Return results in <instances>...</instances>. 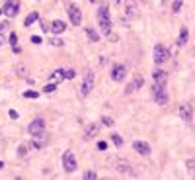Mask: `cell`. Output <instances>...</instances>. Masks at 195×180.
<instances>
[{
  "mask_svg": "<svg viewBox=\"0 0 195 180\" xmlns=\"http://www.w3.org/2000/svg\"><path fill=\"white\" fill-rule=\"evenodd\" d=\"M152 98L158 106H164L168 104V92H166V86H160V84H154L152 86Z\"/></svg>",
  "mask_w": 195,
  "mask_h": 180,
  "instance_id": "obj_1",
  "label": "cell"
},
{
  "mask_svg": "<svg viewBox=\"0 0 195 180\" xmlns=\"http://www.w3.org/2000/svg\"><path fill=\"white\" fill-rule=\"evenodd\" d=\"M168 59H170V51L162 45V43H158V45L154 47V63L156 65H164Z\"/></svg>",
  "mask_w": 195,
  "mask_h": 180,
  "instance_id": "obj_2",
  "label": "cell"
},
{
  "mask_svg": "<svg viewBox=\"0 0 195 180\" xmlns=\"http://www.w3.org/2000/svg\"><path fill=\"white\" fill-rule=\"evenodd\" d=\"M2 12L6 14V16H18V12H20V0H6L4 6H2Z\"/></svg>",
  "mask_w": 195,
  "mask_h": 180,
  "instance_id": "obj_3",
  "label": "cell"
},
{
  "mask_svg": "<svg viewBox=\"0 0 195 180\" xmlns=\"http://www.w3.org/2000/svg\"><path fill=\"white\" fill-rule=\"evenodd\" d=\"M63 167L67 172L76 170V159H74V153H72V151H67V153L63 155Z\"/></svg>",
  "mask_w": 195,
  "mask_h": 180,
  "instance_id": "obj_4",
  "label": "cell"
},
{
  "mask_svg": "<svg viewBox=\"0 0 195 180\" xmlns=\"http://www.w3.org/2000/svg\"><path fill=\"white\" fill-rule=\"evenodd\" d=\"M92 88H94V73H92V71H88V73L84 75V82H82L80 94H82V96H86Z\"/></svg>",
  "mask_w": 195,
  "mask_h": 180,
  "instance_id": "obj_5",
  "label": "cell"
},
{
  "mask_svg": "<svg viewBox=\"0 0 195 180\" xmlns=\"http://www.w3.org/2000/svg\"><path fill=\"white\" fill-rule=\"evenodd\" d=\"M43 129H45V121L37 118V119H33L31 124H30L27 131H30V135H33V137H35V135H41L43 133Z\"/></svg>",
  "mask_w": 195,
  "mask_h": 180,
  "instance_id": "obj_6",
  "label": "cell"
},
{
  "mask_svg": "<svg viewBox=\"0 0 195 180\" xmlns=\"http://www.w3.org/2000/svg\"><path fill=\"white\" fill-rule=\"evenodd\" d=\"M142 82H144L142 75H135V76H133V80H131V84H127V88H125V94H133L135 90H139L141 86H142Z\"/></svg>",
  "mask_w": 195,
  "mask_h": 180,
  "instance_id": "obj_7",
  "label": "cell"
},
{
  "mask_svg": "<svg viewBox=\"0 0 195 180\" xmlns=\"http://www.w3.org/2000/svg\"><path fill=\"white\" fill-rule=\"evenodd\" d=\"M68 18H70V22L74 26H80L82 24V10L76 8V6H70L68 8Z\"/></svg>",
  "mask_w": 195,
  "mask_h": 180,
  "instance_id": "obj_8",
  "label": "cell"
},
{
  "mask_svg": "<svg viewBox=\"0 0 195 180\" xmlns=\"http://www.w3.org/2000/svg\"><path fill=\"white\" fill-rule=\"evenodd\" d=\"M125 73H127L125 65H115V67L111 69V78H113L115 82H121L125 78Z\"/></svg>",
  "mask_w": 195,
  "mask_h": 180,
  "instance_id": "obj_9",
  "label": "cell"
},
{
  "mask_svg": "<svg viewBox=\"0 0 195 180\" xmlns=\"http://www.w3.org/2000/svg\"><path fill=\"white\" fill-rule=\"evenodd\" d=\"M191 116H193L191 104H182V106H179V118H182L183 121H187V124H189V121H191Z\"/></svg>",
  "mask_w": 195,
  "mask_h": 180,
  "instance_id": "obj_10",
  "label": "cell"
},
{
  "mask_svg": "<svg viewBox=\"0 0 195 180\" xmlns=\"http://www.w3.org/2000/svg\"><path fill=\"white\" fill-rule=\"evenodd\" d=\"M133 149L139 155H142V157H148L150 155V145H148V143H144V141H135L133 143Z\"/></svg>",
  "mask_w": 195,
  "mask_h": 180,
  "instance_id": "obj_11",
  "label": "cell"
},
{
  "mask_svg": "<svg viewBox=\"0 0 195 180\" xmlns=\"http://www.w3.org/2000/svg\"><path fill=\"white\" fill-rule=\"evenodd\" d=\"M152 78H154V84H160V86H166V82H168V75L160 69H156L152 73Z\"/></svg>",
  "mask_w": 195,
  "mask_h": 180,
  "instance_id": "obj_12",
  "label": "cell"
},
{
  "mask_svg": "<svg viewBox=\"0 0 195 180\" xmlns=\"http://www.w3.org/2000/svg\"><path fill=\"white\" fill-rule=\"evenodd\" d=\"M100 22H111L109 20V10H107V6L102 4L100 6V10H98V24Z\"/></svg>",
  "mask_w": 195,
  "mask_h": 180,
  "instance_id": "obj_13",
  "label": "cell"
},
{
  "mask_svg": "<svg viewBox=\"0 0 195 180\" xmlns=\"http://www.w3.org/2000/svg\"><path fill=\"white\" fill-rule=\"evenodd\" d=\"M64 30H67V24H64L63 20H55V22H51V32H55V33H63Z\"/></svg>",
  "mask_w": 195,
  "mask_h": 180,
  "instance_id": "obj_14",
  "label": "cell"
},
{
  "mask_svg": "<svg viewBox=\"0 0 195 180\" xmlns=\"http://www.w3.org/2000/svg\"><path fill=\"white\" fill-rule=\"evenodd\" d=\"M187 37H189V32H187V27H182V32H179V37H178V45L182 47L187 43Z\"/></svg>",
  "mask_w": 195,
  "mask_h": 180,
  "instance_id": "obj_15",
  "label": "cell"
},
{
  "mask_svg": "<svg viewBox=\"0 0 195 180\" xmlns=\"http://www.w3.org/2000/svg\"><path fill=\"white\" fill-rule=\"evenodd\" d=\"M96 133H98V125H96V124H90V125H86V131H84L86 139L94 137V135H96Z\"/></svg>",
  "mask_w": 195,
  "mask_h": 180,
  "instance_id": "obj_16",
  "label": "cell"
},
{
  "mask_svg": "<svg viewBox=\"0 0 195 180\" xmlns=\"http://www.w3.org/2000/svg\"><path fill=\"white\" fill-rule=\"evenodd\" d=\"M129 168H131V167H129V163H117V172H123V174H135V172H131V170H129Z\"/></svg>",
  "mask_w": 195,
  "mask_h": 180,
  "instance_id": "obj_17",
  "label": "cell"
},
{
  "mask_svg": "<svg viewBox=\"0 0 195 180\" xmlns=\"http://www.w3.org/2000/svg\"><path fill=\"white\" fill-rule=\"evenodd\" d=\"M47 145V139L43 137V133L41 135H35V141H33V147H37V149H41V147H45Z\"/></svg>",
  "mask_w": 195,
  "mask_h": 180,
  "instance_id": "obj_18",
  "label": "cell"
},
{
  "mask_svg": "<svg viewBox=\"0 0 195 180\" xmlns=\"http://www.w3.org/2000/svg\"><path fill=\"white\" fill-rule=\"evenodd\" d=\"M37 18H39V14H37V12H31L30 16H27V18L24 20V26H26V27H30V26H31V24H33V22L37 20Z\"/></svg>",
  "mask_w": 195,
  "mask_h": 180,
  "instance_id": "obj_19",
  "label": "cell"
},
{
  "mask_svg": "<svg viewBox=\"0 0 195 180\" xmlns=\"http://www.w3.org/2000/svg\"><path fill=\"white\" fill-rule=\"evenodd\" d=\"M63 78H64V71H55V73L51 75V82H61L63 80Z\"/></svg>",
  "mask_w": 195,
  "mask_h": 180,
  "instance_id": "obj_20",
  "label": "cell"
},
{
  "mask_svg": "<svg viewBox=\"0 0 195 180\" xmlns=\"http://www.w3.org/2000/svg\"><path fill=\"white\" fill-rule=\"evenodd\" d=\"M86 35H88L92 41H98L100 39V35H98V32L94 30V27H86Z\"/></svg>",
  "mask_w": 195,
  "mask_h": 180,
  "instance_id": "obj_21",
  "label": "cell"
},
{
  "mask_svg": "<svg viewBox=\"0 0 195 180\" xmlns=\"http://www.w3.org/2000/svg\"><path fill=\"white\" fill-rule=\"evenodd\" d=\"M185 167H187V172H189V176L195 178V161H187V163H185Z\"/></svg>",
  "mask_w": 195,
  "mask_h": 180,
  "instance_id": "obj_22",
  "label": "cell"
},
{
  "mask_svg": "<svg viewBox=\"0 0 195 180\" xmlns=\"http://www.w3.org/2000/svg\"><path fill=\"white\" fill-rule=\"evenodd\" d=\"M39 96V92H35V90H26L24 92V98H31V100H35Z\"/></svg>",
  "mask_w": 195,
  "mask_h": 180,
  "instance_id": "obj_23",
  "label": "cell"
},
{
  "mask_svg": "<svg viewBox=\"0 0 195 180\" xmlns=\"http://www.w3.org/2000/svg\"><path fill=\"white\" fill-rule=\"evenodd\" d=\"M27 151H30V145H26V143H24V145H20L18 155H20V157H26V155H27Z\"/></svg>",
  "mask_w": 195,
  "mask_h": 180,
  "instance_id": "obj_24",
  "label": "cell"
},
{
  "mask_svg": "<svg viewBox=\"0 0 195 180\" xmlns=\"http://www.w3.org/2000/svg\"><path fill=\"white\" fill-rule=\"evenodd\" d=\"M39 26H41L43 32H51V24H49L47 20H39Z\"/></svg>",
  "mask_w": 195,
  "mask_h": 180,
  "instance_id": "obj_25",
  "label": "cell"
},
{
  "mask_svg": "<svg viewBox=\"0 0 195 180\" xmlns=\"http://www.w3.org/2000/svg\"><path fill=\"white\" fill-rule=\"evenodd\" d=\"M76 76V73H74V69H67L64 71V78H67V80H72V78Z\"/></svg>",
  "mask_w": 195,
  "mask_h": 180,
  "instance_id": "obj_26",
  "label": "cell"
},
{
  "mask_svg": "<svg viewBox=\"0 0 195 180\" xmlns=\"http://www.w3.org/2000/svg\"><path fill=\"white\" fill-rule=\"evenodd\" d=\"M182 4H183V0H174V4H172V12H179Z\"/></svg>",
  "mask_w": 195,
  "mask_h": 180,
  "instance_id": "obj_27",
  "label": "cell"
},
{
  "mask_svg": "<svg viewBox=\"0 0 195 180\" xmlns=\"http://www.w3.org/2000/svg\"><path fill=\"white\" fill-rule=\"evenodd\" d=\"M57 90V86H55V82H51V84H47V86H43V92H47V94H51V92H55Z\"/></svg>",
  "mask_w": 195,
  "mask_h": 180,
  "instance_id": "obj_28",
  "label": "cell"
},
{
  "mask_svg": "<svg viewBox=\"0 0 195 180\" xmlns=\"http://www.w3.org/2000/svg\"><path fill=\"white\" fill-rule=\"evenodd\" d=\"M111 139H113V143H115L117 147L123 145V137H121V135H111Z\"/></svg>",
  "mask_w": 195,
  "mask_h": 180,
  "instance_id": "obj_29",
  "label": "cell"
},
{
  "mask_svg": "<svg viewBox=\"0 0 195 180\" xmlns=\"http://www.w3.org/2000/svg\"><path fill=\"white\" fill-rule=\"evenodd\" d=\"M49 43H51V45H55V47H63V45H64L59 37H51V41H49Z\"/></svg>",
  "mask_w": 195,
  "mask_h": 180,
  "instance_id": "obj_30",
  "label": "cell"
},
{
  "mask_svg": "<svg viewBox=\"0 0 195 180\" xmlns=\"http://www.w3.org/2000/svg\"><path fill=\"white\" fill-rule=\"evenodd\" d=\"M96 176H98V174H96V172H94V170H88V172H86V174H84V178H86V180H94Z\"/></svg>",
  "mask_w": 195,
  "mask_h": 180,
  "instance_id": "obj_31",
  "label": "cell"
},
{
  "mask_svg": "<svg viewBox=\"0 0 195 180\" xmlns=\"http://www.w3.org/2000/svg\"><path fill=\"white\" fill-rule=\"evenodd\" d=\"M102 124H104L105 127H111V125H113V119H111V118H104V119H102Z\"/></svg>",
  "mask_w": 195,
  "mask_h": 180,
  "instance_id": "obj_32",
  "label": "cell"
},
{
  "mask_svg": "<svg viewBox=\"0 0 195 180\" xmlns=\"http://www.w3.org/2000/svg\"><path fill=\"white\" fill-rule=\"evenodd\" d=\"M98 149L100 151H107V141H98Z\"/></svg>",
  "mask_w": 195,
  "mask_h": 180,
  "instance_id": "obj_33",
  "label": "cell"
},
{
  "mask_svg": "<svg viewBox=\"0 0 195 180\" xmlns=\"http://www.w3.org/2000/svg\"><path fill=\"white\" fill-rule=\"evenodd\" d=\"M31 43H35V45H39V43H43V39L39 37V35H31Z\"/></svg>",
  "mask_w": 195,
  "mask_h": 180,
  "instance_id": "obj_34",
  "label": "cell"
},
{
  "mask_svg": "<svg viewBox=\"0 0 195 180\" xmlns=\"http://www.w3.org/2000/svg\"><path fill=\"white\" fill-rule=\"evenodd\" d=\"M10 43H12V45H16V43H18V35L16 33H10Z\"/></svg>",
  "mask_w": 195,
  "mask_h": 180,
  "instance_id": "obj_35",
  "label": "cell"
},
{
  "mask_svg": "<svg viewBox=\"0 0 195 180\" xmlns=\"http://www.w3.org/2000/svg\"><path fill=\"white\" fill-rule=\"evenodd\" d=\"M8 116H10L12 119H18V112H16V110H10V112H8Z\"/></svg>",
  "mask_w": 195,
  "mask_h": 180,
  "instance_id": "obj_36",
  "label": "cell"
},
{
  "mask_svg": "<svg viewBox=\"0 0 195 180\" xmlns=\"http://www.w3.org/2000/svg\"><path fill=\"white\" fill-rule=\"evenodd\" d=\"M2 43H4V37H2V33H0V45H2Z\"/></svg>",
  "mask_w": 195,
  "mask_h": 180,
  "instance_id": "obj_37",
  "label": "cell"
},
{
  "mask_svg": "<svg viewBox=\"0 0 195 180\" xmlns=\"http://www.w3.org/2000/svg\"><path fill=\"white\" fill-rule=\"evenodd\" d=\"M2 167H4V163H2V161H0V168H2Z\"/></svg>",
  "mask_w": 195,
  "mask_h": 180,
  "instance_id": "obj_38",
  "label": "cell"
},
{
  "mask_svg": "<svg viewBox=\"0 0 195 180\" xmlns=\"http://www.w3.org/2000/svg\"><path fill=\"white\" fill-rule=\"evenodd\" d=\"M113 2H117V4H121V0H113Z\"/></svg>",
  "mask_w": 195,
  "mask_h": 180,
  "instance_id": "obj_39",
  "label": "cell"
},
{
  "mask_svg": "<svg viewBox=\"0 0 195 180\" xmlns=\"http://www.w3.org/2000/svg\"><path fill=\"white\" fill-rule=\"evenodd\" d=\"M90 2H100V0H90Z\"/></svg>",
  "mask_w": 195,
  "mask_h": 180,
  "instance_id": "obj_40",
  "label": "cell"
},
{
  "mask_svg": "<svg viewBox=\"0 0 195 180\" xmlns=\"http://www.w3.org/2000/svg\"><path fill=\"white\" fill-rule=\"evenodd\" d=\"M0 14H4V12H2V8H0Z\"/></svg>",
  "mask_w": 195,
  "mask_h": 180,
  "instance_id": "obj_41",
  "label": "cell"
},
{
  "mask_svg": "<svg viewBox=\"0 0 195 180\" xmlns=\"http://www.w3.org/2000/svg\"><path fill=\"white\" fill-rule=\"evenodd\" d=\"M131 2H135V0H131Z\"/></svg>",
  "mask_w": 195,
  "mask_h": 180,
  "instance_id": "obj_42",
  "label": "cell"
}]
</instances>
